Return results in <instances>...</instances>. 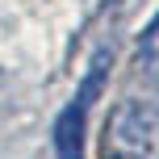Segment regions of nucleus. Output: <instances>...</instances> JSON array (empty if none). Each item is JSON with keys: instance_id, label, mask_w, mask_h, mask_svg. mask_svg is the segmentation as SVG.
Here are the masks:
<instances>
[{"instance_id": "nucleus-2", "label": "nucleus", "mask_w": 159, "mask_h": 159, "mask_svg": "<svg viewBox=\"0 0 159 159\" xmlns=\"http://www.w3.org/2000/svg\"><path fill=\"white\" fill-rule=\"evenodd\" d=\"M88 96H75L63 113L55 117V130H50V143H55L59 159H84V130H88Z\"/></svg>"}, {"instance_id": "nucleus-1", "label": "nucleus", "mask_w": 159, "mask_h": 159, "mask_svg": "<svg viewBox=\"0 0 159 159\" xmlns=\"http://www.w3.org/2000/svg\"><path fill=\"white\" fill-rule=\"evenodd\" d=\"M105 155L109 159H155V105H151V96H126L109 113Z\"/></svg>"}]
</instances>
